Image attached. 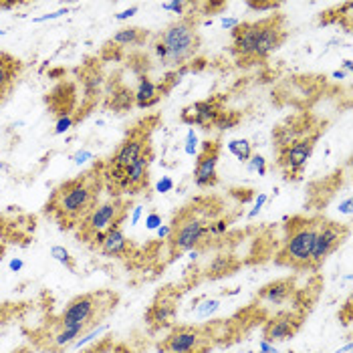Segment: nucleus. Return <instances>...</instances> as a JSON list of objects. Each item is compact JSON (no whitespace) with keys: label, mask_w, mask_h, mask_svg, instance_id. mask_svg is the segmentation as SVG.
<instances>
[{"label":"nucleus","mask_w":353,"mask_h":353,"mask_svg":"<svg viewBox=\"0 0 353 353\" xmlns=\"http://www.w3.org/2000/svg\"><path fill=\"white\" fill-rule=\"evenodd\" d=\"M239 25H241L239 19H222V21H220V27L224 28V30H234Z\"/></svg>","instance_id":"nucleus-42"},{"label":"nucleus","mask_w":353,"mask_h":353,"mask_svg":"<svg viewBox=\"0 0 353 353\" xmlns=\"http://www.w3.org/2000/svg\"><path fill=\"white\" fill-rule=\"evenodd\" d=\"M347 236H350V226L347 224L333 222V220H325L323 218L321 224H319L317 236H315L309 271H319L327 259L347 241Z\"/></svg>","instance_id":"nucleus-12"},{"label":"nucleus","mask_w":353,"mask_h":353,"mask_svg":"<svg viewBox=\"0 0 353 353\" xmlns=\"http://www.w3.org/2000/svg\"><path fill=\"white\" fill-rule=\"evenodd\" d=\"M212 335L196 325H176L158 343L160 353H210Z\"/></svg>","instance_id":"nucleus-10"},{"label":"nucleus","mask_w":353,"mask_h":353,"mask_svg":"<svg viewBox=\"0 0 353 353\" xmlns=\"http://www.w3.org/2000/svg\"><path fill=\"white\" fill-rule=\"evenodd\" d=\"M63 14H69V8H59V10L51 12V14L37 17V19H32V23H47V21H53V19H61Z\"/></svg>","instance_id":"nucleus-35"},{"label":"nucleus","mask_w":353,"mask_h":353,"mask_svg":"<svg viewBox=\"0 0 353 353\" xmlns=\"http://www.w3.org/2000/svg\"><path fill=\"white\" fill-rule=\"evenodd\" d=\"M232 34L230 53L239 67H252L265 63L272 53H276L289 39V28L285 14L276 12L261 21L241 23Z\"/></svg>","instance_id":"nucleus-2"},{"label":"nucleus","mask_w":353,"mask_h":353,"mask_svg":"<svg viewBox=\"0 0 353 353\" xmlns=\"http://www.w3.org/2000/svg\"><path fill=\"white\" fill-rule=\"evenodd\" d=\"M156 190L160 192V194H168V192H172L174 190V180H172V178H168V176H163L162 180L158 182Z\"/></svg>","instance_id":"nucleus-39"},{"label":"nucleus","mask_w":353,"mask_h":353,"mask_svg":"<svg viewBox=\"0 0 353 353\" xmlns=\"http://www.w3.org/2000/svg\"><path fill=\"white\" fill-rule=\"evenodd\" d=\"M119 305V295L111 289H99V291H91V293H83L77 295L67 303V307L53 317L51 321H47L49 325L59 327H83L87 333L95 327H99L109 315L115 311V307Z\"/></svg>","instance_id":"nucleus-5"},{"label":"nucleus","mask_w":353,"mask_h":353,"mask_svg":"<svg viewBox=\"0 0 353 353\" xmlns=\"http://www.w3.org/2000/svg\"><path fill=\"white\" fill-rule=\"evenodd\" d=\"M111 353H134L125 343H115L113 345V350H111Z\"/></svg>","instance_id":"nucleus-49"},{"label":"nucleus","mask_w":353,"mask_h":353,"mask_svg":"<svg viewBox=\"0 0 353 353\" xmlns=\"http://www.w3.org/2000/svg\"><path fill=\"white\" fill-rule=\"evenodd\" d=\"M192 2H184V0H174V2H162L163 10H170L174 14H178L180 19L182 17H188L190 14Z\"/></svg>","instance_id":"nucleus-30"},{"label":"nucleus","mask_w":353,"mask_h":353,"mask_svg":"<svg viewBox=\"0 0 353 353\" xmlns=\"http://www.w3.org/2000/svg\"><path fill=\"white\" fill-rule=\"evenodd\" d=\"M295 293H297L295 281L285 276V279H276V281H272L269 285H265L259 291L256 299L267 303V305H285L287 301L295 297Z\"/></svg>","instance_id":"nucleus-20"},{"label":"nucleus","mask_w":353,"mask_h":353,"mask_svg":"<svg viewBox=\"0 0 353 353\" xmlns=\"http://www.w3.org/2000/svg\"><path fill=\"white\" fill-rule=\"evenodd\" d=\"M246 168H248V172H256L259 176H265L267 174V160L259 154H252L250 160L246 162Z\"/></svg>","instance_id":"nucleus-31"},{"label":"nucleus","mask_w":353,"mask_h":353,"mask_svg":"<svg viewBox=\"0 0 353 353\" xmlns=\"http://www.w3.org/2000/svg\"><path fill=\"white\" fill-rule=\"evenodd\" d=\"M343 325H350L352 323V301L347 299V303H345V307H343Z\"/></svg>","instance_id":"nucleus-44"},{"label":"nucleus","mask_w":353,"mask_h":353,"mask_svg":"<svg viewBox=\"0 0 353 353\" xmlns=\"http://www.w3.org/2000/svg\"><path fill=\"white\" fill-rule=\"evenodd\" d=\"M158 123H160V115H148V117L139 119L125 134L123 141L117 145V150L111 154V158L103 160V165L113 172L132 165L145 150L152 148V134L158 128Z\"/></svg>","instance_id":"nucleus-9"},{"label":"nucleus","mask_w":353,"mask_h":353,"mask_svg":"<svg viewBox=\"0 0 353 353\" xmlns=\"http://www.w3.org/2000/svg\"><path fill=\"white\" fill-rule=\"evenodd\" d=\"M230 222H232V218H214V220L208 224V239H218V236H222V234L228 230Z\"/></svg>","instance_id":"nucleus-29"},{"label":"nucleus","mask_w":353,"mask_h":353,"mask_svg":"<svg viewBox=\"0 0 353 353\" xmlns=\"http://www.w3.org/2000/svg\"><path fill=\"white\" fill-rule=\"evenodd\" d=\"M130 208H132L130 198H109L105 202H99L75 228L77 239L97 250L105 234L123 224V220L130 214Z\"/></svg>","instance_id":"nucleus-7"},{"label":"nucleus","mask_w":353,"mask_h":353,"mask_svg":"<svg viewBox=\"0 0 353 353\" xmlns=\"http://www.w3.org/2000/svg\"><path fill=\"white\" fill-rule=\"evenodd\" d=\"M152 39V32L148 28L141 27H123L119 28L111 39L108 41V45L115 47L117 51L125 49V47H141Z\"/></svg>","instance_id":"nucleus-23"},{"label":"nucleus","mask_w":353,"mask_h":353,"mask_svg":"<svg viewBox=\"0 0 353 353\" xmlns=\"http://www.w3.org/2000/svg\"><path fill=\"white\" fill-rule=\"evenodd\" d=\"M136 95V108L150 109L160 103V99L168 95V91L163 89L162 81H152L148 75H139L137 79V89L134 91Z\"/></svg>","instance_id":"nucleus-21"},{"label":"nucleus","mask_w":353,"mask_h":353,"mask_svg":"<svg viewBox=\"0 0 353 353\" xmlns=\"http://www.w3.org/2000/svg\"><path fill=\"white\" fill-rule=\"evenodd\" d=\"M103 190V162H95L79 176L61 182L51 192L43 212L53 218L61 230H75L99 204Z\"/></svg>","instance_id":"nucleus-1"},{"label":"nucleus","mask_w":353,"mask_h":353,"mask_svg":"<svg viewBox=\"0 0 353 353\" xmlns=\"http://www.w3.org/2000/svg\"><path fill=\"white\" fill-rule=\"evenodd\" d=\"M45 103L54 117L73 115L77 111V87L71 81H61L45 97Z\"/></svg>","instance_id":"nucleus-18"},{"label":"nucleus","mask_w":353,"mask_h":353,"mask_svg":"<svg viewBox=\"0 0 353 353\" xmlns=\"http://www.w3.org/2000/svg\"><path fill=\"white\" fill-rule=\"evenodd\" d=\"M136 105V95L134 91L119 81H113L111 85V91L105 95V101H103V108L113 111V113H125Z\"/></svg>","instance_id":"nucleus-22"},{"label":"nucleus","mask_w":353,"mask_h":353,"mask_svg":"<svg viewBox=\"0 0 353 353\" xmlns=\"http://www.w3.org/2000/svg\"><path fill=\"white\" fill-rule=\"evenodd\" d=\"M228 152L232 156H236L239 162L246 163L250 160V156H252V143L248 139H232L228 143Z\"/></svg>","instance_id":"nucleus-26"},{"label":"nucleus","mask_w":353,"mask_h":353,"mask_svg":"<svg viewBox=\"0 0 353 353\" xmlns=\"http://www.w3.org/2000/svg\"><path fill=\"white\" fill-rule=\"evenodd\" d=\"M145 226H148V230H158L162 226V216L158 212H150L145 216Z\"/></svg>","instance_id":"nucleus-38"},{"label":"nucleus","mask_w":353,"mask_h":353,"mask_svg":"<svg viewBox=\"0 0 353 353\" xmlns=\"http://www.w3.org/2000/svg\"><path fill=\"white\" fill-rule=\"evenodd\" d=\"M241 123V113H236V111H222L220 115H218L216 123H214V128L216 130H232V128H236Z\"/></svg>","instance_id":"nucleus-28"},{"label":"nucleus","mask_w":353,"mask_h":353,"mask_svg":"<svg viewBox=\"0 0 353 353\" xmlns=\"http://www.w3.org/2000/svg\"><path fill=\"white\" fill-rule=\"evenodd\" d=\"M220 141L208 139L200 145L196 154V165H194V184L202 190L214 188L218 184V160H220Z\"/></svg>","instance_id":"nucleus-14"},{"label":"nucleus","mask_w":353,"mask_h":353,"mask_svg":"<svg viewBox=\"0 0 353 353\" xmlns=\"http://www.w3.org/2000/svg\"><path fill=\"white\" fill-rule=\"evenodd\" d=\"M137 12H139V6H132V8H128V10L117 12V14H115V21H128V19L136 17Z\"/></svg>","instance_id":"nucleus-41"},{"label":"nucleus","mask_w":353,"mask_h":353,"mask_svg":"<svg viewBox=\"0 0 353 353\" xmlns=\"http://www.w3.org/2000/svg\"><path fill=\"white\" fill-rule=\"evenodd\" d=\"M200 17L188 14L170 23L162 32L152 34V51L163 69H180L200 51Z\"/></svg>","instance_id":"nucleus-3"},{"label":"nucleus","mask_w":353,"mask_h":353,"mask_svg":"<svg viewBox=\"0 0 353 353\" xmlns=\"http://www.w3.org/2000/svg\"><path fill=\"white\" fill-rule=\"evenodd\" d=\"M305 313L301 311H279L263 327V339L269 343H281L297 335L303 325Z\"/></svg>","instance_id":"nucleus-16"},{"label":"nucleus","mask_w":353,"mask_h":353,"mask_svg":"<svg viewBox=\"0 0 353 353\" xmlns=\"http://www.w3.org/2000/svg\"><path fill=\"white\" fill-rule=\"evenodd\" d=\"M154 162V148L145 150L136 162L123 170H108L103 165V182L111 198H125L139 192L148 190L150 186V165Z\"/></svg>","instance_id":"nucleus-8"},{"label":"nucleus","mask_w":353,"mask_h":353,"mask_svg":"<svg viewBox=\"0 0 353 353\" xmlns=\"http://www.w3.org/2000/svg\"><path fill=\"white\" fill-rule=\"evenodd\" d=\"M184 150H186L188 156H196V154H198V136L194 134V130H188V134H186Z\"/></svg>","instance_id":"nucleus-34"},{"label":"nucleus","mask_w":353,"mask_h":353,"mask_svg":"<svg viewBox=\"0 0 353 353\" xmlns=\"http://www.w3.org/2000/svg\"><path fill=\"white\" fill-rule=\"evenodd\" d=\"M73 125H77V123H75V115H65V117H59V119H57V125H54L53 134L54 136H61V134L69 132Z\"/></svg>","instance_id":"nucleus-33"},{"label":"nucleus","mask_w":353,"mask_h":353,"mask_svg":"<svg viewBox=\"0 0 353 353\" xmlns=\"http://www.w3.org/2000/svg\"><path fill=\"white\" fill-rule=\"evenodd\" d=\"M2 252H4V246L0 245V256H2Z\"/></svg>","instance_id":"nucleus-53"},{"label":"nucleus","mask_w":353,"mask_h":353,"mask_svg":"<svg viewBox=\"0 0 353 353\" xmlns=\"http://www.w3.org/2000/svg\"><path fill=\"white\" fill-rule=\"evenodd\" d=\"M224 95H214L202 101H196L188 108H184V111L180 113V121L192 125V128H200V130H212L216 123L218 115L224 111Z\"/></svg>","instance_id":"nucleus-15"},{"label":"nucleus","mask_w":353,"mask_h":353,"mask_svg":"<svg viewBox=\"0 0 353 353\" xmlns=\"http://www.w3.org/2000/svg\"><path fill=\"white\" fill-rule=\"evenodd\" d=\"M246 6L252 10H276L281 4L279 2H246Z\"/></svg>","instance_id":"nucleus-37"},{"label":"nucleus","mask_w":353,"mask_h":353,"mask_svg":"<svg viewBox=\"0 0 353 353\" xmlns=\"http://www.w3.org/2000/svg\"><path fill=\"white\" fill-rule=\"evenodd\" d=\"M176 309H178V295L165 289L150 305L145 313V323L152 331H160L163 327L172 325L176 319Z\"/></svg>","instance_id":"nucleus-17"},{"label":"nucleus","mask_w":353,"mask_h":353,"mask_svg":"<svg viewBox=\"0 0 353 353\" xmlns=\"http://www.w3.org/2000/svg\"><path fill=\"white\" fill-rule=\"evenodd\" d=\"M8 267H10V271H14V272H19L23 267H25V263L21 261V259H12L10 263H8Z\"/></svg>","instance_id":"nucleus-46"},{"label":"nucleus","mask_w":353,"mask_h":353,"mask_svg":"<svg viewBox=\"0 0 353 353\" xmlns=\"http://www.w3.org/2000/svg\"><path fill=\"white\" fill-rule=\"evenodd\" d=\"M259 347H261V352L263 353H276V345H274V343H269V341H265V339L261 341V345H259Z\"/></svg>","instance_id":"nucleus-45"},{"label":"nucleus","mask_w":353,"mask_h":353,"mask_svg":"<svg viewBox=\"0 0 353 353\" xmlns=\"http://www.w3.org/2000/svg\"><path fill=\"white\" fill-rule=\"evenodd\" d=\"M239 269V263L232 256H218L216 261L208 267V279H220L224 274H232Z\"/></svg>","instance_id":"nucleus-25"},{"label":"nucleus","mask_w":353,"mask_h":353,"mask_svg":"<svg viewBox=\"0 0 353 353\" xmlns=\"http://www.w3.org/2000/svg\"><path fill=\"white\" fill-rule=\"evenodd\" d=\"M12 353H30V350H28V347H21V350H17V352Z\"/></svg>","instance_id":"nucleus-52"},{"label":"nucleus","mask_w":353,"mask_h":353,"mask_svg":"<svg viewBox=\"0 0 353 353\" xmlns=\"http://www.w3.org/2000/svg\"><path fill=\"white\" fill-rule=\"evenodd\" d=\"M321 220V216H293L287 220L285 239L274 256V265L293 271H307Z\"/></svg>","instance_id":"nucleus-6"},{"label":"nucleus","mask_w":353,"mask_h":353,"mask_svg":"<svg viewBox=\"0 0 353 353\" xmlns=\"http://www.w3.org/2000/svg\"><path fill=\"white\" fill-rule=\"evenodd\" d=\"M325 123L319 121L315 115L311 113H297V115H291L287 117L283 123H279L274 130H272V148L274 150H281L289 143H295L303 137L311 136V134H317V132H325L323 128Z\"/></svg>","instance_id":"nucleus-13"},{"label":"nucleus","mask_w":353,"mask_h":353,"mask_svg":"<svg viewBox=\"0 0 353 353\" xmlns=\"http://www.w3.org/2000/svg\"><path fill=\"white\" fill-rule=\"evenodd\" d=\"M156 232H158L160 241H168V239H170V234H172V226H170V224H162Z\"/></svg>","instance_id":"nucleus-43"},{"label":"nucleus","mask_w":353,"mask_h":353,"mask_svg":"<svg viewBox=\"0 0 353 353\" xmlns=\"http://www.w3.org/2000/svg\"><path fill=\"white\" fill-rule=\"evenodd\" d=\"M343 67H345L347 71H352V67H353V61H352V59H347V61L343 63Z\"/></svg>","instance_id":"nucleus-51"},{"label":"nucleus","mask_w":353,"mask_h":353,"mask_svg":"<svg viewBox=\"0 0 353 353\" xmlns=\"http://www.w3.org/2000/svg\"><path fill=\"white\" fill-rule=\"evenodd\" d=\"M267 200H269V196H267V194H259V198H256V202H254V208L248 212V220H252V218L256 216V214L265 208Z\"/></svg>","instance_id":"nucleus-36"},{"label":"nucleus","mask_w":353,"mask_h":353,"mask_svg":"<svg viewBox=\"0 0 353 353\" xmlns=\"http://www.w3.org/2000/svg\"><path fill=\"white\" fill-rule=\"evenodd\" d=\"M139 218H141V206H134V212H132V220H130V224H132V226H136L137 222H139Z\"/></svg>","instance_id":"nucleus-48"},{"label":"nucleus","mask_w":353,"mask_h":353,"mask_svg":"<svg viewBox=\"0 0 353 353\" xmlns=\"http://www.w3.org/2000/svg\"><path fill=\"white\" fill-rule=\"evenodd\" d=\"M23 2H0V10H10V8H17Z\"/></svg>","instance_id":"nucleus-50"},{"label":"nucleus","mask_w":353,"mask_h":353,"mask_svg":"<svg viewBox=\"0 0 353 353\" xmlns=\"http://www.w3.org/2000/svg\"><path fill=\"white\" fill-rule=\"evenodd\" d=\"M2 34H6V30H0V37H2Z\"/></svg>","instance_id":"nucleus-54"},{"label":"nucleus","mask_w":353,"mask_h":353,"mask_svg":"<svg viewBox=\"0 0 353 353\" xmlns=\"http://www.w3.org/2000/svg\"><path fill=\"white\" fill-rule=\"evenodd\" d=\"M51 256H53L57 263H61L67 271L77 274V261L71 256V252H69L65 246H53V248H51Z\"/></svg>","instance_id":"nucleus-27"},{"label":"nucleus","mask_w":353,"mask_h":353,"mask_svg":"<svg viewBox=\"0 0 353 353\" xmlns=\"http://www.w3.org/2000/svg\"><path fill=\"white\" fill-rule=\"evenodd\" d=\"M113 339L109 337V335H105V337H101L95 345H91V347H87L85 352L81 353H111V350H113Z\"/></svg>","instance_id":"nucleus-32"},{"label":"nucleus","mask_w":353,"mask_h":353,"mask_svg":"<svg viewBox=\"0 0 353 353\" xmlns=\"http://www.w3.org/2000/svg\"><path fill=\"white\" fill-rule=\"evenodd\" d=\"M130 248H132V243L128 241L123 228L119 226V228H115V230H111V232L105 234V239L101 241V245H99L97 250H99L101 256H108V259H121V256H125V254L130 252Z\"/></svg>","instance_id":"nucleus-24"},{"label":"nucleus","mask_w":353,"mask_h":353,"mask_svg":"<svg viewBox=\"0 0 353 353\" xmlns=\"http://www.w3.org/2000/svg\"><path fill=\"white\" fill-rule=\"evenodd\" d=\"M339 210H341L343 214H352V198H345V200L341 202Z\"/></svg>","instance_id":"nucleus-47"},{"label":"nucleus","mask_w":353,"mask_h":353,"mask_svg":"<svg viewBox=\"0 0 353 353\" xmlns=\"http://www.w3.org/2000/svg\"><path fill=\"white\" fill-rule=\"evenodd\" d=\"M321 136H323V132H317V134L303 137L295 143H289V145H285L281 150H274L276 152V165L283 172L285 180H289V182L291 180L293 182L301 180V176L305 172V165L311 160L313 150H315V145L321 139Z\"/></svg>","instance_id":"nucleus-11"},{"label":"nucleus","mask_w":353,"mask_h":353,"mask_svg":"<svg viewBox=\"0 0 353 353\" xmlns=\"http://www.w3.org/2000/svg\"><path fill=\"white\" fill-rule=\"evenodd\" d=\"M220 202L216 198H196L184 206L170 222L172 234L168 239L172 254H180L204 245L208 241V224L216 218Z\"/></svg>","instance_id":"nucleus-4"},{"label":"nucleus","mask_w":353,"mask_h":353,"mask_svg":"<svg viewBox=\"0 0 353 353\" xmlns=\"http://www.w3.org/2000/svg\"><path fill=\"white\" fill-rule=\"evenodd\" d=\"M23 71H25V65L19 57L0 51V105L10 99Z\"/></svg>","instance_id":"nucleus-19"},{"label":"nucleus","mask_w":353,"mask_h":353,"mask_svg":"<svg viewBox=\"0 0 353 353\" xmlns=\"http://www.w3.org/2000/svg\"><path fill=\"white\" fill-rule=\"evenodd\" d=\"M71 160H73V163H85L87 160H93V154H91L89 150H81V152L73 154Z\"/></svg>","instance_id":"nucleus-40"}]
</instances>
